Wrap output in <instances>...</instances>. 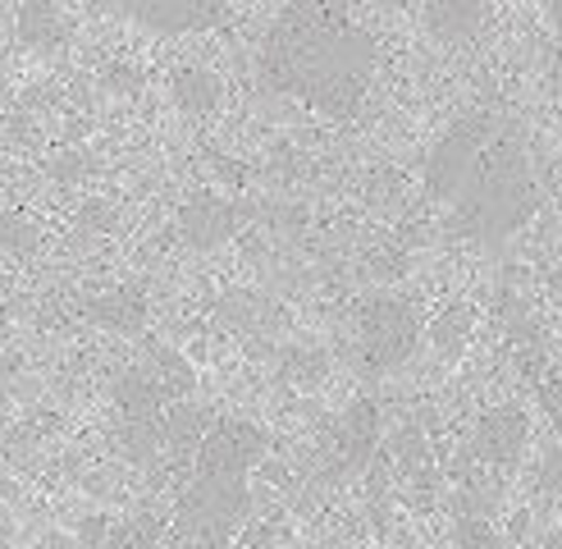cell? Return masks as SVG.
Segmentation results:
<instances>
[{
    "label": "cell",
    "instance_id": "obj_7",
    "mask_svg": "<svg viewBox=\"0 0 562 549\" xmlns=\"http://www.w3.org/2000/svg\"><path fill=\"white\" fill-rule=\"evenodd\" d=\"M179 234L196 253H211V247L229 243L238 234V206L220 192H192L179 206Z\"/></svg>",
    "mask_w": 562,
    "mask_h": 549
},
{
    "label": "cell",
    "instance_id": "obj_18",
    "mask_svg": "<svg viewBox=\"0 0 562 549\" xmlns=\"http://www.w3.org/2000/svg\"><path fill=\"white\" fill-rule=\"evenodd\" d=\"M544 485H549V490H562V458H558V453H553L549 467H544Z\"/></svg>",
    "mask_w": 562,
    "mask_h": 549
},
{
    "label": "cell",
    "instance_id": "obj_19",
    "mask_svg": "<svg viewBox=\"0 0 562 549\" xmlns=\"http://www.w3.org/2000/svg\"><path fill=\"white\" fill-rule=\"evenodd\" d=\"M50 170L60 175V179H74V175H78V156H60V160H50Z\"/></svg>",
    "mask_w": 562,
    "mask_h": 549
},
{
    "label": "cell",
    "instance_id": "obj_13",
    "mask_svg": "<svg viewBox=\"0 0 562 549\" xmlns=\"http://www.w3.org/2000/svg\"><path fill=\"white\" fill-rule=\"evenodd\" d=\"M471 325H475V307L471 302H453L435 325H430V344L443 352V357H458L462 344L471 339Z\"/></svg>",
    "mask_w": 562,
    "mask_h": 549
},
{
    "label": "cell",
    "instance_id": "obj_11",
    "mask_svg": "<svg viewBox=\"0 0 562 549\" xmlns=\"http://www.w3.org/2000/svg\"><path fill=\"white\" fill-rule=\"evenodd\" d=\"M175 101L183 115H211L220 105V78L211 69H179L175 74Z\"/></svg>",
    "mask_w": 562,
    "mask_h": 549
},
{
    "label": "cell",
    "instance_id": "obj_1",
    "mask_svg": "<svg viewBox=\"0 0 562 549\" xmlns=\"http://www.w3.org/2000/svg\"><path fill=\"white\" fill-rule=\"evenodd\" d=\"M426 188L462 238H508L544 202V183L536 170V137L513 110H467L430 147Z\"/></svg>",
    "mask_w": 562,
    "mask_h": 549
},
{
    "label": "cell",
    "instance_id": "obj_4",
    "mask_svg": "<svg viewBox=\"0 0 562 549\" xmlns=\"http://www.w3.org/2000/svg\"><path fill=\"white\" fill-rule=\"evenodd\" d=\"M426 321L403 293H371L357 307V352L371 371H393L416 352Z\"/></svg>",
    "mask_w": 562,
    "mask_h": 549
},
{
    "label": "cell",
    "instance_id": "obj_5",
    "mask_svg": "<svg viewBox=\"0 0 562 549\" xmlns=\"http://www.w3.org/2000/svg\"><path fill=\"white\" fill-rule=\"evenodd\" d=\"M375 445H380V403L375 399H357L352 407H344L339 426H334L329 439H325V458H321L316 485H339V481L357 477L361 467L375 458Z\"/></svg>",
    "mask_w": 562,
    "mask_h": 549
},
{
    "label": "cell",
    "instance_id": "obj_16",
    "mask_svg": "<svg viewBox=\"0 0 562 549\" xmlns=\"http://www.w3.org/2000/svg\"><path fill=\"white\" fill-rule=\"evenodd\" d=\"M453 545H458V549H498V536H494V527H490V517L458 513V522H453Z\"/></svg>",
    "mask_w": 562,
    "mask_h": 549
},
{
    "label": "cell",
    "instance_id": "obj_9",
    "mask_svg": "<svg viewBox=\"0 0 562 549\" xmlns=\"http://www.w3.org/2000/svg\"><path fill=\"white\" fill-rule=\"evenodd\" d=\"M88 321L105 325L115 335H137L147 325V298L133 293V289H115V293H101L88 302Z\"/></svg>",
    "mask_w": 562,
    "mask_h": 549
},
{
    "label": "cell",
    "instance_id": "obj_12",
    "mask_svg": "<svg viewBox=\"0 0 562 549\" xmlns=\"http://www.w3.org/2000/svg\"><path fill=\"white\" fill-rule=\"evenodd\" d=\"M485 19H490L485 5H430V10H426V27H430L435 37H443V42L471 37Z\"/></svg>",
    "mask_w": 562,
    "mask_h": 549
},
{
    "label": "cell",
    "instance_id": "obj_6",
    "mask_svg": "<svg viewBox=\"0 0 562 549\" xmlns=\"http://www.w3.org/2000/svg\"><path fill=\"white\" fill-rule=\"evenodd\" d=\"M526 435H530L526 412L517 403H498V407L481 412V422H475V430H471V449L467 453L475 462H485V467H508L521 453Z\"/></svg>",
    "mask_w": 562,
    "mask_h": 549
},
{
    "label": "cell",
    "instance_id": "obj_3",
    "mask_svg": "<svg viewBox=\"0 0 562 549\" xmlns=\"http://www.w3.org/2000/svg\"><path fill=\"white\" fill-rule=\"evenodd\" d=\"M266 430L243 417H215L202 435L175 508V549H224L251 513V467L266 458Z\"/></svg>",
    "mask_w": 562,
    "mask_h": 549
},
{
    "label": "cell",
    "instance_id": "obj_17",
    "mask_svg": "<svg viewBox=\"0 0 562 549\" xmlns=\"http://www.w3.org/2000/svg\"><path fill=\"white\" fill-rule=\"evenodd\" d=\"M540 403L562 422V376H558V380H540Z\"/></svg>",
    "mask_w": 562,
    "mask_h": 549
},
{
    "label": "cell",
    "instance_id": "obj_8",
    "mask_svg": "<svg viewBox=\"0 0 562 549\" xmlns=\"http://www.w3.org/2000/svg\"><path fill=\"white\" fill-rule=\"evenodd\" d=\"M133 23L151 27V33H165V37H179V33H206V27H220L234 10L229 5H128L124 10Z\"/></svg>",
    "mask_w": 562,
    "mask_h": 549
},
{
    "label": "cell",
    "instance_id": "obj_10",
    "mask_svg": "<svg viewBox=\"0 0 562 549\" xmlns=\"http://www.w3.org/2000/svg\"><path fill=\"white\" fill-rule=\"evenodd\" d=\"M215 321L238 329V335H266V329H274L279 312H274V302H266L261 293H224L215 302Z\"/></svg>",
    "mask_w": 562,
    "mask_h": 549
},
{
    "label": "cell",
    "instance_id": "obj_14",
    "mask_svg": "<svg viewBox=\"0 0 562 549\" xmlns=\"http://www.w3.org/2000/svg\"><path fill=\"white\" fill-rule=\"evenodd\" d=\"M37 243H42V229L33 225V220H27L23 211L0 206V253L27 257V253H37Z\"/></svg>",
    "mask_w": 562,
    "mask_h": 549
},
{
    "label": "cell",
    "instance_id": "obj_15",
    "mask_svg": "<svg viewBox=\"0 0 562 549\" xmlns=\"http://www.w3.org/2000/svg\"><path fill=\"white\" fill-rule=\"evenodd\" d=\"M65 33V14L55 10V5H23L19 10V37L23 42H37V46H46V42H55Z\"/></svg>",
    "mask_w": 562,
    "mask_h": 549
},
{
    "label": "cell",
    "instance_id": "obj_2",
    "mask_svg": "<svg viewBox=\"0 0 562 549\" xmlns=\"http://www.w3.org/2000/svg\"><path fill=\"white\" fill-rule=\"evenodd\" d=\"M380 69V42L344 5H284L261 42V78L329 120L357 115Z\"/></svg>",
    "mask_w": 562,
    "mask_h": 549
},
{
    "label": "cell",
    "instance_id": "obj_20",
    "mask_svg": "<svg viewBox=\"0 0 562 549\" xmlns=\"http://www.w3.org/2000/svg\"><path fill=\"white\" fill-rule=\"evenodd\" d=\"M549 19H553V27H558V42H562V5H553V10H549Z\"/></svg>",
    "mask_w": 562,
    "mask_h": 549
}]
</instances>
